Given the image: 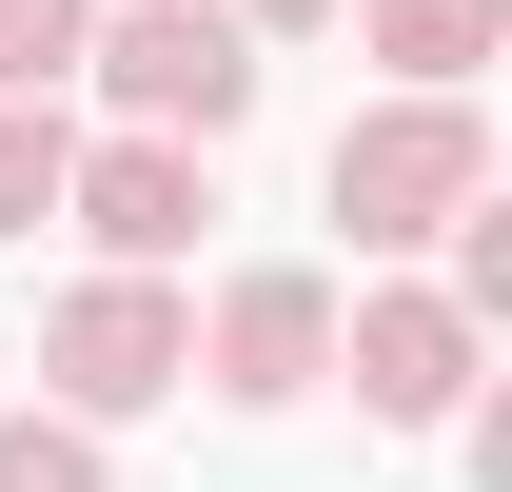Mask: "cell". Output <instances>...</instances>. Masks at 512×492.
Wrapping results in <instances>:
<instances>
[{"label":"cell","mask_w":512,"mask_h":492,"mask_svg":"<svg viewBox=\"0 0 512 492\" xmlns=\"http://www.w3.org/2000/svg\"><path fill=\"white\" fill-rule=\"evenodd\" d=\"M316 197H335L355 256H434L453 217L493 197V119H473V99H355L335 158H316Z\"/></svg>","instance_id":"1"},{"label":"cell","mask_w":512,"mask_h":492,"mask_svg":"<svg viewBox=\"0 0 512 492\" xmlns=\"http://www.w3.org/2000/svg\"><path fill=\"white\" fill-rule=\"evenodd\" d=\"M79 79H99V119H119V138H197V158H217V138L256 119V79H276V60H256L217 0H99Z\"/></svg>","instance_id":"2"},{"label":"cell","mask_w":512,"mask_h":492,"mask_svg":"<svg viewBox=\"0 0 512 492\" xmlns=\"http://www.w3.org/2000/svg\"><path fill=\"white\" fill-rule=\"evenodd\" d=\"M158 394H197V296L178 276H60V296H40V414L119 433V414H158Z\"/></svg>","instance_id":"3"},{"label":"cell","mask_w":512,"mask_h":492,"mask_svg":"<svg viewBox=\"0 0 512 492\" xmlns=\"http://www.w3.org/2000/svg\"><path fill=\"white\" fill-rule=\"evenodd\" d=\"M197 394L217 414H316L335 394V256H237L197 296Z\"/></svg>","instance_id":"4"},{"label":"cell","mask_w":512,"mask_h":492,"mask_svg":"<svg viewBox=\"0 0 512 492\" xmlns=\"http://www.w3.org/2000/svg\"><path fill=\"white\" fill-rule=\"evenodd\" d=\"M335 394H355L375 433H453L473 394H493V335H473L434 276H355V296H335Z\"/></svg>","instance_id":"5"},{"label":"cell","mask_w":512,"mask_h":492,"mask_svg":"<svg viewBox=\"0 0 512 492\" xmlns=\"http://www.w3.org/2000/svg\"><path fill=\"white\" fill-rule=\"evenodd\" d=\"M60 217L99 237V276H178V256H197V217H217V158H197V138H119V119H79Z\"/></svg>","instance_id":"6"},{"label":"cell","mask_w":512,"mask_h":492,"mask_svg":"<svg viewBox=\"0 0 512 492\" xmlns=\"http://www.w3.org/2000/svg\"><path fill=\"white\" fill-rule=\"evenodd\" d=\"M512 40V0H355V60H375V99H473Z\"/></svg>","instance_id":"7"},{"label":"cell","mask_w":512,"mask_h":492,"mask_svg":"<svg viewBox=\"0 0 512 492\" xmlns=\"http://www.w3.org/2000/svg\"><path fill=\"white\" fill-rule=\"evenodd\" d=\"M79 178V99H0V237H40Z\"/></svg>","instance_id":"8"},{"label":"cell","mask_w":512,"mask_h":492,"mask_svg":"<svg viewBox=\"0 0 512 492\" xmlns=\"http://www.w3.org/2000/svg\"><path fill=\"white\" fill-rule=\"evenodd\" d=\"M79 40L99 0H0V99H79Z\"/></svg>","instance_id":"9"},{"label":"cell","mask_w":512,"mask_h":492,"mask_svg":"<svg viewBox=\"0 0 512 492\" xmlns=\"http://www.w3.org/2000/svg\"><path fill=\"white\" fill-rule=\"evenodd\" d=\"M0 492H119V453H99L79 414H40V394H20V414H0Z\"/></svg>","instance_id":"10"},{"label":"cell","mask_w":512,"mask_h":492,"mask_svg":"<svg viewBox=\"0 0 512 492\" xmlns=\"http://www.w3.org/2000/svg\"><path fill=\"white\" fill-rule=\"evenodd\" d=\"M217 20H237L256 60H276V40H335V20H355V0H217Z\"/></svg>","instance_id":"11"}]
</instances>
